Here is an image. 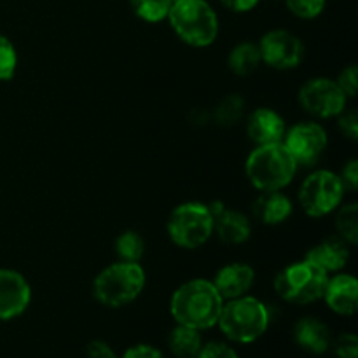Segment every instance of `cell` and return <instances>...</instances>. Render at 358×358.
Returning <instances> with one entry per match:
<instances>
[{
	"mask_svg": "<svg viewBox=\"0 0 358 358\" xmlns=\"http://www.w3.org/2000/svg\"><path fill=\"white\" fill-rule=\"evenodd\" d=\"M224 299L210 280L196 278L182 283L170 301V313L178 325L206 331L217 325Z\"/></svg>",
	"mask_w": 358,
	"mask_h": 358,
	"instance_id": "1",
	"label": "cell"
},
{
	"mask_svg": "<svg viewBox=\"0 0 358 358\" xmlns=\"http://www.w3.org/2000/svg\"><path fill=\"white\" fill-rule=\"evenodd\" d=\"M297 163L283 142L257 145L245 163V171L257 191H283L297 173Z\"/></svg>",
	"mask_w": 358,
	"mask_h": 358,
	"instance_id": "2",
	"label": "cell"
},
{
	"mask_svg": "<svg viewBox=\"0 0 358 358\" xmlns=\"http://www.w3.org/2000/svg\"><path fill=\"white\" fill-rule=\"evenodd\" d=\"M219 327L227 339L241 345L254 343L268 331L269 310L262 301L252 296L224 301Z\"/></svg>",
	"mask_w": 358,
	"mask_h": 358,
	"instance_id": "3",
	"label": "cell"
},
{
	"mask_svg": "<svg viewBox=\"0 0 358 358\" xmlns=\"http://www.w3.org/2000/svg\"><path fill=\"white\" fill-rule=\"evenodd\" d=\"M166 20L177 37L192 48H206L219 35V17L206 0H177Z\"/></svg>",
	"mask_w": 358,
	"mask_h": 358,
	"instance_id": "4",
	"label": "cell"
},
{
	"mask_svg": "<svg viewBox=\"0 0 358 358\" xmlns=\"http://www.w3.org/2000/svg\"><path fill=\"white\" fill-rule=\"evenodd\" d=\"M147 276L138 262H115L98 273L93 294L107 308H122L133 303L143 292Z\"/></svg>",
	"mask_w": 358,
	"mask_h": 358,
	"instance_id": "5",
	"label": "cell"
},
{
	"mask_svg": "<svg viewBox=\"0 0 358 358\" xmlns=\"http://www.w3.org/2000/svg\"><path fill=\"white\" fill-rule=\"evenodd\" d=\"M166 231L177 247L185 250L203 247L213 234V217L208 205L199 201L178 205L168 217Z\"/></svg>",
	"mask_w": 358,
	"mask_h": 358,
	"instance_id": "6",
	"label": "cell"
},
{
	"mask_svg": "<svg viewBox=\"0 0 358 358\" xmlns=\"http://www.w3.org/2000/svg\"><path fill=\"white\" fill-rule=\"evenodd\" d=\"M329 275L306 259L287 266L276 275L275 290L290 304H310L322 299Z\"/></svg>",
	"mask_w": 358,
	"mask_h": 358,
	"instance_id": "7",
	"label": "cell"
},
{
	"mask_svg": "<svg viewBox=\"0 0 358 358\" xmlns=\"http://www.w3.org/2000/svg\"><path fill=\"white\" fill-rule=\"evenodd\" d=\"M345 198V185L338 173L329 170H317L304 178L299 187V203L306 215L313 219L329 215Z\"/></svg>",
	"mask_w": 358,
	"mask_h": 358,
	"instance_id": "8",
	"label": "cell"
},
{
	"mask_svg": "<svg viewBox=\"0 0 358 358\" xmlns=\"http://www.w3.org/2000/svg\"><path fill=\"white\" fill-rule=\"evenodd\" d=\"M299 103L308 114L318 119L338 117L348 105V98L338 83L329 77L306 80L299 90Z\"/></svg>",
	"mask_w": 358,
	"mask_h": 358,
	"instance_id": "9",
	"label": "cell"
},
{
	"mask_svg": "<svg viewBox=\"0 0 358 358\" xmlns=\"http://www.w3.org/2000/svg\"><path fill=\"white\" fill-rule=\"evenodd\" d=\"M329 136L324 126L315 121H303L287 129L283 145L294 157L297 166H313L324 156Z\"/></svg>",
	"mask_w": 358,
	"mask_h": 358,
	"instance_id": "10",
	"label": "cell"
},
{
	"mask_svg": "<svg viewBox=\"0 0 358 358\" xmlns=\"http://www.w3.org/2000/svg\"><path fill=\"white\" fill-rule=\"evenodd\" d=\"M262 63L275 70H292L303 62L304 45L289 30H271L257 44Z\"/></svg>",
	"mask_w": 358,
	"mask_h": 358,
	"instance_id": "11",
	"label": "cell"
},
{
	"mask_svg": "<svg viewBox=\"0 0 358 358\" xmlns=\"http://www.w3.org/2000/svg\"><path fill=\"white\" fill-rule=\"evenodd\" d=\"M31 301L30 283L21 273L0 268V320H13L27 311Z\"/></svg>",
	"mask_w": 358,
	"mask_h": 358,
	"instance_id": "12",
	"label": "cell"
},
{
	"mask_svg": "<svg viewBox=\"0 0 358 358\" xmlns=\"http://www.w3.org/2000/svg\"><path fill=\"white\" fill-rule=\"evenodd\" d=\"M287 124L282 115L268 107L255 108L247 117V135L255 145L283 142Z\"/></svg>",
	"mask_w": 358,
	"mask_h": 358,
	"instance_id": "13",
	"label": "cell"
},
{
	"mask_svg": "<svg viewBox=\"0 0 358 358\" xmlns=\"http://www.w3.org/2000/svg\"><path fill=\"white\" fill-rule=\"evenodd\" d=\"M322 299L334 313L343 315V317H352V315H355L358 304L357 278L348 273H338L327 280Z\"/></svg>",
	"mask_w": 358,
	"mask_h": 358,
	"instance_id": "14",
	"label": "cell"
},
{
	"mask_svg": "<svg viewBox=\"0 0 358 358\" xmlns=\"http://www.w3.org/2000/svg\"><path fill=\"white\" fill-rule=\"evenodd\" d=\"M255 271L252 266L241 264V262H231L222 266L217 271L212 283L215 285L217 292L224 301L236 299V297L247 296L248 290L254 287Z\"/></svg>",
	"mask_w": 358,
	"mask_h": 358,
	"instance_id": "15",
	"label": "cell"
},
{
	"mask_svg": "<svg viewBox=\"0 0 358 358\" xmlns=\"http://www.w3.org/2000/svg\"><path fill=\"white\" fill-rule=\"evenodd\" d=\"M304 259L327 275L329 273H339L348 264L350 247L341 238H327V240L311 247Z\"/></svg>",
	"mask_w": 358,
	"mask_h": 358,
	"instance_id": "16",
	"label": "cell"
},
{
	"mask_svg": "<svg viewBox=\"0 0 358 358\" xmlns=\"http://www.w3.org/2000/svg\"><path fill=\"white\" fill-rule=\"evenodd\" d=\"M254 219L264 226H280L292 215V201L282 191H266L252 205Z\"/></svg>",
	"mask_w": 358,
	"mask_h": 358,
	"instance_id": "17",
	"label": "cell"
},
{
	"mask_svg": "<svg viewBox=\"0 0 358 358\" xmlns=\"http://www.w3.org/2000/svg\"><path fill=\"white\" fill-rule=\"evenodd\" d=\"M213 234H217L219 240L226 245H241L250 238L252 224L247 215L224 206L213 217Z\"/></svg>",
	"mask_w": 358,
	"mask_h": 358,
	"instance_id": "18",
	"label": "cell"
},
{
	"mask_svg": "<svg viewBox=\"0 0 358 358\" xmlns=\"http://www.w3.org/2000/svg\"><path fill=\"white\" fill-rule=\"evenodd\" d=\"M294 339L297 345L313 355H322L332 343L331 331L322 320L315 317L301 318L294 327Z\"/></svg>",
	"mask_w": 358,
	"mask_h": 358,
	"instance_id": "19",
	"label": "cell"
},
{
	"mask_svg": "<svg viewBox=\"0 0 358 358\" xmlns=\"http://www.w3.org/2000/svg\"><path fill=\"white\" fill-rule=\"evenodd\" d=\"M261 63L262 59L257 44H252V42H241L234 45L227 55V66L231 72L240 77L252 76L261 66Z\"/></svg>",
	"mask_w": 358,
	"mask_h": 358,
	"instance_id": "20",
	"label": "cell"
},
{
	"mask_svg": "<svg viewBox=\"0 0 358 358\" xmlns=\"http://www.w3.org/2000/svg\"><path fill=\"white\" fill-rule=\"evenodd\" d=\"M168 346H170L171 353L178 358H196V355L201 350L203 341L199 331L185 325H177L173 331L170 332L168 338Z\"/></svg>",
	"mask_w": 358,
	"mask_h": 358,
	"instance_id": "21",
	"label": "cell"
},
{
	"mask_svg": "<svg viewBox=\"0 0 358 358\" xmlns=\"http://www.w3.org/2000/svg\"><path fill=\"white\" fill-rule=\"evenodd\" d=\"M245 115V98L238 93L226 94L213 108V121L219 126H234Z\"/></svg>",
	"mask_w": 358,
	"mask_h": 358,
	"instance_id": "22",
	"label": "cell"
},
{
	"mask_svg": "<svg viewBox=\"0 0 358 358\" xmlns=\"http://www.w3.org/2000/svg\"><path fill=\"white\" fill-rule=\"evenodd\" d=\"M145 252V241L136 231H124L115 240V254L122 262H140Z\"/></svg>",
	"mask_w": 358,
	"mask_h": 358,
	"instance_id": "23",
	"label": "cell"
},
{
	"mask_svg": "<svg viewBox=\"0 0 358 358\" xmlns=\"http://www.w3.org/2000/svg\"><path fill=\"white\" fill-rule=\"evenodd\" d=\"M131 9L140 20L147 23H159L166 20L173 2L171 0H129Z\"/></svg>",
	"mask_w": 358,
	"mask_h": 358,
	"instance_id": "24",
	"label": "cell"
},
{
	"mask_svg": "<svg viewBox=\"0 0 358 358\" xmlns=\"http://www.w3.org/2000/svg\"><path fill=\"white\" fill-rule=\"evenodd\" d=\"M336 229L339 238L348 245H355L358 241V205L348 203L343 206L336 217Z\"/></svg>",
	"mask_w": 358,
	"mask_h": 358,
	"instance_id": "25",
	"label": "cell"
},
{
	"mask_svg": "<svg viewBox=\"0 0 358 358\" xmlns=\"http://www.w3.org/2000/svg\"><path fill=\"white\" fill-rule=\"evenodd\" d=\"M17 69V52L13 42L0 35V80H10Z\"/></svg>",
	"mask_w": 358,
	"mask_h": 358,
	"instance_id": "26",
	"label": "cell"
},
{
	"mask_svg": "<svg viewBox=\"0 0 358 358\" xmlns=\"http://www.w3.org/2000/svg\"><path fill=\"white\" fill-rule=\"evenodd\" d=\"M285 2L294 16L301 20H313L324 13L327 0H285Z\"/></svg>",
	"mask_w": 358,
	"mask_h": 358,
	"instance_id": "27",
	"label": "cell"
},
{
	"mask_svg": "<svg viewBox=\"0 0 358 358\" xmlns=\"http://www.w3.org/2000/svg\"><path fill=\"white\" fill-rule=\"evenodd\" d=\"M338 86L341 87L346 98H355L358 91V69L355 65H348L346 69L341 70V73L336 79Z\"/></svg>",
	"mask_w": 358,
	"mask_h": 358,
	"instance_id": "28",
	"label": "cell"
},
{
	"mask_svg": "<svg viewBox=\"0 0 358 358\" xmlns=\"http://www.w3.org/2000/svg\"><path fill=\"white\" fill-rule=\"evenodd\" d=\"M338 126L345 136L350 140H357L358 136V114L355 108H345L338 115Z\"/></svg>",
	"mask_w": 358,
	"mask_h": 358,
	"instance_id": "29",
	"label": "cell"
},
{
	"mask_svg": "<svg viewBox=\"0 0 358 358\" xmlns=\"http://www.w3.org/2000/svg\"><path fill=\"white\" fill-rule=\"evenodd\" d=\"M336 355L339 358H358V338L355 334H343L334 343Z\"/></svg>",
	"mask_w": 358,
	"mask_h": 358,
	"instance_id": "30",
	"label": "cell"
},
{
	"mask_svg": "<svg viewBox=\"0 0 358 358\" xmlns=\"http://www.w3.org/2000/svg\"><path fill=\"white\" fill-rule=\"evenodd\" d=\"M196 358H238V355L229 345H226V343L213 341L201 346V350H199Z\"/></svg>",
	"mask_w": 358,
	"mask_h": 358,
	"instance_id": "31",
	"label": "cell"
},
{
	"mask_svg": "<svg viewBox=\"0 0 358 358\" xmlns=\"http://www.w3.org/2000/svg\"><path fill=\"white\" fill-rule=\"evenodd\" d=\"M339 178H341L343 185H345V191L355 192L358 189V161H348V163L345 164V168H343Z\"/></svg>",
	"mask_w": 358,
	"mask_h": 358,
	"instance_id": "32",
	"label": "cell"
},
{
	"mask_svg": "<svg viewBox=\"0 0 358 358\" xmlns=\"http://www.w3.org/2000/svg\"><path fill=\"white\" fill-rule=\"evenodd\" d=\"M122 358H163L161 352L154 346L149 345H136L131 346L129 350H126V353Z\"/></svg>",
	"mask_w": 358,
	"mask_h": 358,
	"instance_id": "33",
	"label": "cell"
},
{
	"mask_svg": "<svg viewBox=\"0 0 358 358\" xmlns=\"http://www.w3.org/2000/svg\"><path fill=\"white\" fill-rule=\"evenodd\" d=\"M87 358H117V355L107 343L91 341L87 345Z\"/></svg>",
	"mask_w": 358,
	"mask_h": 358,
	"instance_id": "34",
	"label": "cell"
},
{
	"mask_svg": "<svg viewBox=\"0 0 358 358\" xmlns=\"http://www.w3.org/2000/svg\"><path fill=\"white\" fill-rule=\"evenodd\" d=\"M261 0H220L226 9L233 10V13H248V10L254 9Z\"/></svg>",
	"mask_w": 358,
	"mask_h": 358,
	"instance_id": "35",
	"label": "cell"
},
{
	"mask_svg": "<svg viewBox=\"0 0 358 358\" xmlns=\"http://www.w3.org/2000/svg\"><path fill=\"white\" fill-rule=\"evenodd\" d=\"M171 2H177V0H171Z\"/></svg>",
	"mask_w": 358,
	"mask_h": 358,
	"instance_id": "36",
	"label": "cell"
}]
</instances>
